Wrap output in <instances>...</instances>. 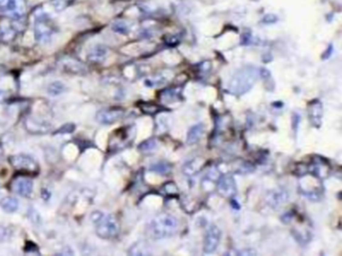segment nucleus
Wrapping results in <instances>:
<instances>
[{
    "mask_svg": "<svg viewBox=\"0 0 342 256\" xmlns=\"http://www.w3.org/2000/svg\"><path fill=\"white\" fill-rule=\"evenodd\" d=\"M179 229V221L170 214L156 216L147 226L149 235L154 239H165L171 237Z\"/></svg>",
    "mask_w": 342,
    "mask_h": 256,
    "instance_id": "1",
    "label": "nucleus"
},
{
    "mask_svg": "<svg viewBox=\"0 0 342 256\" xmlns=\"http://www.w3.org/2000/svg\"><path fill=\"white\" fill-rule=\"evenodd\" d=\"M90 218L95 225V232L100 238H114L120 232V224L113 215L95 211L91 214Z\"/></svg>",
    "mask_w": 342,
    "mask_h": 256,
    "instance_id": "2",
    "label": "nucleus"
},
{
    "mask_svg": "<svg viewBox=\"0 0 342 256\" xmlns=\"http://www.w3.org/2000/svg\"><path fill=\"white\" fill-rule=\"evenodd\" d=\"M257 76L254 71H243L237 73L229 83L228 91L234 95H243L251 89Z\"/></svg>",
    "mask_w": 342,
    "mask_h": 256,
    "instance_id": "3",
    "label": "nucleus"
},
{
    "mask_svg": "<svg viewBox=\"0 0 342 256\" xmlns=\"http://www.w3.org/2000/svg\"><path fill=\"white\" fill-rule=\"evenodd\" d=\"M9 162L17 171L25 174H37L39 165L37 161L28 154H16L9 157Z\"/></svg>",
    "mask_w": 342,
    "mask_h": 256,
    "instance_id": "4",
    "label": "nucleus"
},
{
    "mask_svg": "<svg viewBox=\"0 0 342 256\" xmlns=\"http://www.w3.org/2000/svg\"><path fill=\"white\" fill-rule=\"evenodd\" d=\"M222 238V231L216 225H212L208 229L204 241V252L205 253H213L218 248Z\"/></svg>",
    "mask_w": 342,
    "mask_h": 256,
    "instance_id": "5",
    "label": "nucleus"
},
{
    "mask_svg": "<svg viewBox=\"0 0 342 256\" xmlns=\"http://www.w3.org/2000/svg\"><path fill=\"white\" fill-rule=\"evenodd\" d=\"M124 110L120 107H110L98 111L97 114V120L101 124H113L118 121L124 116Z\"/></svg>",
    "mask_w": 342,
    "mask_h": 256,
    "instance_id": "6",
    "label": "nucleus"
},
{
    "mask_svg": "<svg viewBox=\"0 0 342 256\" xmlns=\"http://www.w3.org/2000/svg\"><path fill=\"white\" fill-rule=\"evenodd\" d=\"M217 189H218L219 194L223 197H233L237 192V186L234 178L229 175L221 177L217 185Z\"/></svg>",
    "mask_w": 342,
    "mask_h": 256,
    "instance_id": "7",
    "label": "nucleus"
},
{
    "mask_svg": "<svg viewBox=\"0 0 342 256\" xmlns=\"http://www.w3.org/2000/svg\"><path fill=\"white\" fill-rule=\"evenodd\" d=\"M12 188L16 194H18L21 197L28 198L32 195V192H33V182L27 177H18L13 182Z\"/></svg>",
    "mask_w": 342,
    "mask_h": 256,
    "instance_id": "8",
    "label": "nucleus"
},
{
    "mask_svg": "<svg viewBox=\"0 0 342 256\" xmlns=\"http://www.w3.org/2000/svg\"><path fill=\"white\" fill-rule=\"evenodd\" d=\"M308 114L309 119H310L312 125L315 127H320L322 115H323V109H322V104L319 100H314L309 103L308 107Z\"/></svg>",
    "mask_w": 342,
    "mask_h": 256,
    "instance_id": "9",
    "label": "nucleus"
},
{
    "mask_svg": "<svg viewBox=\"0 0 342 256\" xmlns=\"http://www.w3.org/2000/svg\"><path fill=\"white\" fill-rule=\"evenodd\" d=\"M130 129H120L118 131H116L113 134V137L110 139V147L113 148V150L116 149H120V147H124V145H127V143L130 141Z\"/></svg>",
    "mask_w": 342,
    "mask_h": 256,
    "instance_id": "10",
    "label": "nucleus"
},
{
    "mask_svg": "<svg viewBox=\"0 0 342 256\" xmlns=\"http://www.w3.org/2000/svg\"><path fill=\"white\" fill-rule=\"evenodd\" d=\"M288 200V193L283 191V190H277L269 193L267 201L269 205H271L273 208H277L281 206L283 203L287 202Z\"/></svg>",
    "mask_w": 342,
    "mask_h": 256,
    "instance_id": "11",
    "label": "nucleus"
},
{
    "mask_svg": "<svg viewBox=\"0 0 342 256\" xmlns=\"http://www.w3.org/2000/svg\"><path fill=\"white\" fill-rule=\"evenodd\" d=\"M204 130H205V126L203 123H198L190 128L188 131V136H187V142L188 144H195L201 139L202 137Z\"/></svg>",
    "mask_w": 342,
    "mask_h": 256,
    "instance_id": "12",
    "label": "nucleus"
},
{
    "mask_svg": "<svg viewBox=\"0 0 342 256\" xmlns=\"http://www.w3.org/2000/svg\"><path fill=\"white\" fill-rule=\"evenodd\" d=\"M204 164V160H200L198 158L192 159L191 161L187 162L183 167V172L185 173L186 175H193L199 171V170L203 167Z\"/></svg>",
    "mask_w": 342,
    "mask_h": 256,
    "instance_id": "13",
    "label": "nucleus"
},
{
    "mask_svg": "<svg viewBox=\"0 0 342 256\" xmlns=\"http://www.w3.org/2000/svg\"><path fill=\"white\" fill-rule=\"evenodd\" d=\"M1 208L7 213H13L19 207L18 200L14 197H4L0 202Z\"/></svg>",
    "mask_w": 342,
    "mask_h": 256,
    "instance_id": "14",
    "label": "nucleus"
},
{
    "mask_svg": "<svg viewBox=\"0 0 342 256\" xmlns=\"http://www.w3.org/2000/svg\"><path fill=\"white\" fill-rule=\"evenodd\" d=\"M150 247L147 246L144 242H137L134 245L131 246L130 250L129 251V254L130 255H149Z\"/></svg>",
    "mask_w": 342,
    "mask_h": 256,
    "instance_id": "15",
    "label": "nucleus"
},
{
    "mask_svg": "<svg viewBox=\"0 0 342 256\" xmlns=\"http://www.w3.org/2000/svg\"><path fill=\"white\" fill-rule=\"evenodd\" d=\"M151 170L160 174H167L171 171V165L167 162H157L151 166Z\"/></svg>",
    "mask_w": 342,
    "mask_h": 256,
    "instance_id": "16",
    "label": "nucleus"
},
{
    "mask_svg": "<svg viewBox=\"0 0 342 256\" xmlns=\"http://www.w3.org/2000/svg\"><path fill=\"white\" fill-rule=\"evenodd\" d=\"M65 90L64 85L61 82H53L48 86L47 92L52 95V96H56V95L61 94Z\"/></svg>",
    "mask_w": 342,
    "mask_h": 256,
    "instance_id": "17",
    "label": "nucleus"
},
{
    "mask_svg": "<svg viewBox=\"0 0 342 256\" xmlns=\"http://www.w3.org/2000/svg\"><path fill=\"white\" fill-rule=\"evenodd\" d=\"M156 146H157L156 141H154V139H149V140L144 141V143L141 144V145L139 146V149L144 153H149V152H152L153 150L156 148Z\"/></svg>",
    "mask_w": 342,
    "mask_h": 256,
    "instance_id": "18",
    "label": "nucleus"
},
{
    "mask_svg": "<svg viewBox=\"0 0 342 256\" xmlns=\"http://www.w3.org/2000/svg\"><path fill=\"white\" fill-rule=\"evenodd\" d=\"M10 234H11V232L7 227L0 226V242L7 240V239L10 237Z\"/></svg>",
    "mask_w": 342,
    "mask_h": 256,
    "instance_id": "19",
    "label": "nucleus"
},
{
    "mask_svg": "<svg viewBox=\"0 0 342 256\" xmlns=\"http://www.w3.org/2000/svg\"><path fill=\"white\" fill-rule=\"evenodd\" d=\"M237 254L242 255V256H254V255L257 254V252L252 248H245L241 251H238L237 252Z\"/></svg>",
    "mask_w": 342,
    "mask_h": 256,
    "instance_id": "20",
    "label": "nucleus"
},
{
    "mask_svg": "<svg viewBox=\"0 0 342 256\" xmlns=\"http://www.w3.org/2000/svg\"><path fill=\"white\" fill-rule=\"evenodd\" d=\"M165 189L166 192L169 193V194H174V193L178 192V188L175 185V183H168V184L165 185Z\"/></svg>",
    "mask_w": 342,
    "mask_h": 256,
    "instance_id": "21",
    "label": "nucleus"
},
{
    "mask_svg": "<svg viewBox=\"0 0 342 256\" xmlns=\"http://www.w3.org/2000/svg\"><path fill=\"white\" fill-rule=\"evenodd\" d=\"M6 97H7V96H6V93L4 92V91H1V90H0V102L4 100Z\"/></svg>",
    "mask_w": 342,
    "mask_h": 256,
    "instance_id": "22",
    "label": "nucleus"
},
{
    "mask_svg": "<svg viewBox=\"0 0 342 256\" xmlns=\"http://www.w3.org/2000/svg\"><path fill=\"white\" fill-rule=\"evenodd\" d=\"M2 153H3V150H2V147L0 146V158H1V156H2Z\"/></svg>",
    "mask_w": 342,
    "mask_h": 256,
    "instance_id": "23",
    "label": "nucleus"
}]
</instances>
